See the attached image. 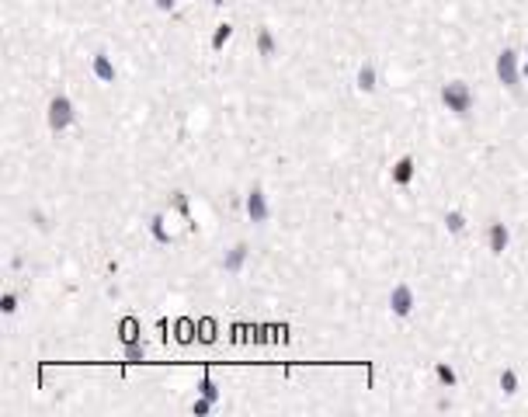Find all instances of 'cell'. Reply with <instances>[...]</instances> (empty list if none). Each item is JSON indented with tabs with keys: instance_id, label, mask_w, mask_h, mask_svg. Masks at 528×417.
I'll list each match as a JSON object with an SVG mask.
<instances>
[{
	"instance_id": "6da1fadb",
	"label": "cell",
	"mask_w": 528,
	"mask_h": 417,
	"mask_svg": "<svg viewBox=\"0 0 528 417\" xmlns=\"http://www.w3.org/2000/svg\"><path fill=\"white\" fill-rule=\"evenodd\" d=\"M442 105H445V112H452L455 119H466L473 108H476V90L469 87L466 81H448L442 83Z\"/></svg>"
},
{
	"instance_id": "7a4b0ae2",
	"label": "cell",
	"mask_w": 528,
	"mask_h": 417,
	"mask_svg": "<svg viewBox=\"0 0 528 417\" xmlns=\"http://www.w3.org/2000/svg\"><path fill=\"white\" fill-rule=\"evenodd\" d=\"M74 122H77V108H74L70 94H52L49 105H45V125H49V132L63 136L66 129H74Z\"/></svg>"
},
{
	"instance_id": "3957f363",
	"label": "cell",
	"mask_w": 528,
	"mask_h": 417,
	"mask_svg": "<svg viewBox=\"0 0 528 417\" xmlns=\"http://www.w3.org/2000/svg\"><path fill=\"white\" fill-rule=\"evenodd\" d=\"M493 74H497V81L504 83L508 90H518V87H522V63H518V52H515V49H500L497 59H493Z\"/></svg>"
},
{
	"instance_id": "277c9868",
	"label": "cell",
	"mask_w": 528,
	"mask_h": 417,
	"mask_svg": "<svg viewBox=\"0 0 528 417\" xmlns=\"http://www.w3.org/2000/svg\"><path fill=\"white\" fill-rule=\"evenodd\" d=\"M413 310H417V292H413V286L397 282V286L389 289V313H393L397 320H406Z\"/></svg>"
},
{
	"instance_id": "5b68a950",
	"label": "cell",
	"mask_w": 528,
	"mask_h": 417,
	"mask_svg": "<svg viewBox=\"0 0 528 417\" xmlns=\"http://www.w3.org/2000/svg\"><path fill=\"white\" fill-rule=\"evenodd\" d=\"M244 212H247V219L254 223V226H264L268 219H271V202H268V195H264V188H250L247 192V199H244Z\"/></svg>"
},
{
	"instance_id": "8992f818",
	"label": "cell",
	"mask_w": 528,
	"mask_h": 417,
	"mask_svg": "<svg viewBox=\"0 0 528 417\" xmlns=\"http://www.w3.org/2000/svg\"><path fill=\"white\" fill-rule=\"evenodd\" d=\"M508 247H511V226H508L504 219H493L487 226V250L493 257H500Z\"/></svg>"
},
{
	"instance_id": "52a82bcc",
	"label": "cell",
	"mask_w": 528,
	"mask_h": 417,
	"mask_svg": "<svg viewBox=\"0 0 528 417\" xmlns=\"http://www.w3.org/2000/svg\"><path fill=\"white\" fill-rule=\"evenodd\" d=\"M413 177H417V160L404 153V157H397L393 167H389V181L397 184V188H410L413 184Z\"/></svg>"
},
{
	"instance_id": "ba28073f",
	"label": "cell",
	"mask_w": 528,
	"mask_h": 417,
	"mask_svg": "<svg viewBox=\"0 0 528 417\" xmlns=\"http://www.w3.org/2000/svg\"><path fill=\"white\" fill-rule=\"evenodd\" d=\"M90 74L98 83H115L119 81V70H115V59L108 52H94L90 56Z\"/></svg>"
},
{
	"instance_id": "9c48e42d",
	"label": "cell",
	"mask_w": 528,
	"mask_h": 417,
	"mask_svg": "<svg viewBox=\"0 0 528 417\" xmlns=\"http://www.w3.org/2000/svg\"><path fill=\"white\" fill-rule=\"evenodd\" d=\"M247 257H250V247H247V244L226 247V254H223V271H226V275H240L244 264H247Z\"/></svg>"
},
{
	"instance_id": "30bf717a",
	"label": "cell",
	"mask_w": 528,
	"mask_h": 417,
	"mask_svg": "<svg viewBox=\"0 0 528 417\" xmlns=\"http://www.w3.org/2000/svg\"><path fill=\"white\" fill-rule=\"evenodd\" d=\"M254 52H257L261 59H275V56H278V39H275L271 28H257V35H254Z\"/></svg>"
},
{
	"instance_id": "8fae6325",
	"label": "cell",
	"mask_w": 528,
	"mask_h": 417,
	"mask_svg": "<svg viewBox=\"0 0 528 417\" xmlns=\"http://www.w3.org/2000/svg\"><path fill=\"white\" fill-rule=\"evenodd\" d=\"M355 87L362 90V94H375V87H379V70H375V63L365 59L362 66H358V74H355Z\"/></svg>"
},
{
	"instance_id": "7c38bea8",
	"label": "cell",
	"mask_w": 528,
	"mask_h": 417,
	"mask_svg": "<svg viewBox=\"0 0 528 417\" xmlns=\"http://www.w3.org/2000/svg\"><path fill=\"white\" fill-rule=\"evenodd\" d=\"M442 223H445L448 237H462V233H466V226H469V219H466V212H462V208H448Z\"/></svg>"
},
{
	"instance_id": "4fadbf2b",
	"label": "cell",
	"mask_w": 528,
	"mask_h": 417,
	"mask_svg": "<svg viewBox=\"0 0 528 417\" xmlns=\"http://www.w3.org/2000/svg\"><path fill=\"white\" fill-rule=\"evenodd\" d=\"M150 237H153L160 247H170V244H174V237H170V230H167V216H163V212H157V216L150 219Z\"/></svg>"
},
{
	"instance_id": "5bb4252c",
	"label": "cell",
	"mask_w": 528,
	"mask_h": 417,
	"mask_svg": "<svg viewBox=\"0 0 528 417\" xmlns=\"http://www.w3.org/2000/svg\"><path fill=\"white\" fill-rule=\"evenodd\" d=\"M497 386H500V393H504V397H515V393L522 389V379H518V372H515V369H500V375H497Z\"/></svg>"
},
{
	"instance_id": "9a60e30c",
	"label": "cell",
	"mask_w": 528,
	"mask_h": 417,
	"mask_svg": "<svg viewBox=\"0 0 528 417\" xmlns=\"http://www.w3.org/2000/svg\"><path fill=\"white\" fill-rule=\"evenodd\" d=\"M230 39H233V25L230 21H223V25H216V32H212V52H223L226 45H230Z\"/></svg>"
},
{
	"instance_id": "2e32d148",
	"label": "cell",
	"mask_w": 528,
	"mask_h": 417,
	"mask_svg": "<svg viewBox=\"0 0 528 417\" xmlns=\"http://www.w3.org/2000/svg\"><path fill=\"white\" fill-rule=\"evenodd\" d=\"M435 379H438V386H445V389H455V386H459V375H455V369H452L448 362H435Z\"/></svg>"
},
{
	"instance_id": "e0dca14e",
	"label": "cell",
	"mask_w": 528,
	"mask_h": 417,
	"mask_svg": "<svg viewBox=\"0 0 528 417\" xmlns=\"http://www.w3.org/2000/svg\"><path fill=\"white\" fill-rule=\"evenodd\" d=\"M167 206H170V212H177L181 219H192V202H188V195H184V192H170Z\"/></svg>"
},
{
	"instance_id": "ac0fdd59",
	"label": "cell",
	"mask_w": 528,
	"mask_h": 417,
	"mask_svg": "<svg viewBox=\"0 0 528 417\" xmlns=\"http://www.w3.org/2000/svg\"><path fill=\"white\" fill-rule=\"evenodd\" d=\"M199 397L212 400V404H219V397H223V393H219V386H216V379H212L209 372H205L202 379H199Z\"/></svg>"
},
{
	"instance_id": "d6986e66",
	"label": "cell",
	"mask_w": 528,
	"mask_h": 417,
	"mask_svg": "<svg viewBox=\"0 0 528 417\" xmlns=\"http://www.w3.org/2000/svg\"><path fill=\"white\" fill-rule=\"evenodd\" d=\"M0 313H4V317H14V313H18V295H14V292H4V295H0Z\"/></svg>"
},
{
	"instance_id": "ffe728a7",
	"label": "cell",
	"mask_w": 528,
	"mask_h": 417,
	"mask_svg": "<svg viewBox=\"0 0 528 417\" xmlns=\"http://www.w3.org/2000/svg\"><path fill=\"white\" fill-rule=\"evenodd\" d=\"M146 358V348H143V341H136V344H125V362H143Z\"/></svg>"
},
{
	"instance_id": "44dd1931",
	"label": "cell",
	"mask_w": 528,
	"mask_h": 417,
	"mask_svg": "<svg viewBox=\"0 0 528 417\" xmlns=\"http://www.w3.org/2000/svg\"><path fill=\"white\" fill-rule=\"evenodd\" d=\"M212 407H216L212 400H205V397H199V400L192 404V414H195V417H205V414H209V411H212Z\"/></svg>"
},
{
	"instance_id": "7402d4cb",
	"label": "cell",
	"mask_w": 528,
	"mask_h": 417,
	"mask_svg": "<svg viewBox=\"0 0 528 417\" xmlns=\"http://www.w3.org/2000/svg\"><path fill=\"white\" fill-rule=\"evenodd\" d=\"M153 7H157V11H174L177 0H153Z\"/></svg>"
},
{
	"instance_id": "603a6c76",
	"label": "cell",
	"mask_w": 528,
	"mask_h": 417,
	"mask_svg": "<svg viewBox=\"0 0 528 417\" xmlns=\"http://www.w3.org/2000/svg\"><path fill=\"white\" fill-rule=\"evenodd\" d=\"M522 77L528 81V49H525V63H522Z\"/></svg>"
},
{
	"instance_id": "cb8c5ba5",
	"label": "cell",
	"mask_w": 528,
	"mask_h": 417,
	"mask_svg": "<svg viewBox=\"0 0 528 417\" xmlns=\"http://www.w3.org/2000/svg\"><path fill=\"white\" fill-rule=\"evenodd\" d=\"M212 4H226V0H212Z\"/></svg>"
}]
</instances>
